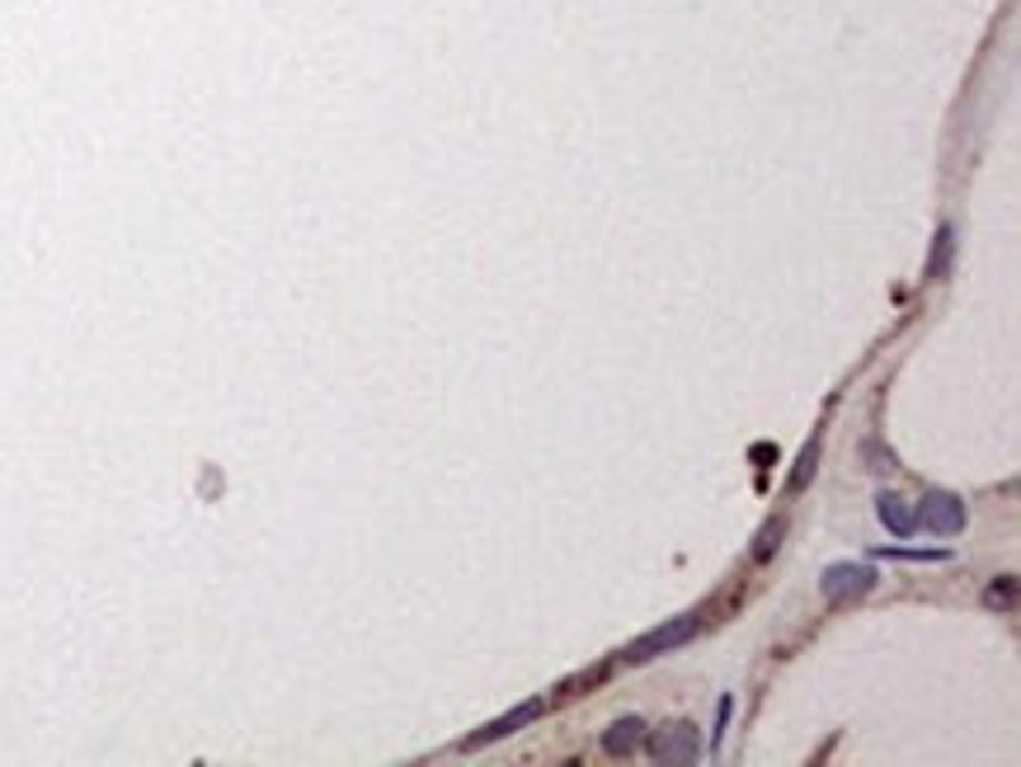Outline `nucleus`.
<instances>
[{"label": "nucleus", "mask_w": 1021, "mask_h": 767, "mask_svg": "<svg viewBox=\"0 0 1021 767\" xmlns=\"http://www.w3.org/2000/svg\"><path fill=\"white\" fill-rule=\"evenodd\" d=\"M701 631V616L697 612H683V616H673V622L664 626H654V631H645L640 640H630L622 659L626 664H645V659H654V655H669V650H678V645H687Z\"/></svg>", "instance_id": "nucleus-1"}, {"label": "nucleus", "mask_w": 1021, "mask_h": 767, "mask_svg": "<svg viewBox=\"0 0 1021 767\" xmlns=\"http://www.w3.org/2000/svg\"><path fill=\"white\" fill-rule=\"evenodd\" d=\"M913 523H918V528H927V532H937V537H956V532H965L970 508H965V500H960V494L933 486V490H923Z\"/></svg>", "instance_id": "nucleus-2"}, {"label": "nucleus", "mask_w": 1021, "mask_h": 767, "mask_svg": "<svg viewBox=\"0 0 1021 767\" xmlns=\"http://www.w3.org/2000/svg\"><path fill=\"white\" fill-rule=\"evenodd\" d=\"M650 734V730H645ZM650 758L664 763V767H687L701 758V734L693 720H664L654 734H650Z\"/></svg>", "instance_id": "nucleus-3"}, {"label": "nucleus", "mask_w": 1021, "mask_h": 767, "mask_svg": "<svg viewBox=\"0 0 1021 767\" xmlns=\"http://www.w3.org/2000/svg\"><path fill=\"white\" fill-rule=\"evenodd\" d=\"M876 584H880V575H876V565H870V561H833L819 575V589H824V598H833V603L866 598Z\"/></svg>", "instance_id": "nucleus-4"}, {"label": "nucleus", "mask_w": 1021, "mask_h": 767, "mask_svg": "<svg viewBox=\"0 0 1021 767\" xmlns=\"http://www.w3.org/2000/svg\"><path fill=\"white\" fill-rule=\"evenodd\" d=\"M542 706H546L542 697H532V702L514 706V711H508V716H494L490 726H480V730H476V734H471V740L461 744V748H467V754H476V748H485V744H494V740H504V734H518L522 726H532V720L542 716Z\"/></svg>", "instance_id": "nucleus-5"}, {"label": "nucleus", "mask_w": 1021, "mask_h": 767, "mask_svg": "<svg viewBox=\"0 0 1021 767\" xmlns=\"http://www.w3.org/2000/svg\"><path fill=\"white\" fill-rule=\"evenodd\" d=\"M876 514H880V523H885V528H890L894 537L918 532V523H913V508L899 500L894 490H880V494H876Z\"/></svg>", "instance_id": "nucleus-6"}, {"label": "nucleus", "mask_w": 1021, "mask_h": 767, "mask_svg": "<svg viewBox=\"0 0 1021 767\" xmlns=\"http://www.w3.org/2000/svg\"><path fill=\"white\" fill-rule=\"evenodd\" d=\"M645 730H650V726H645V720L640 716H626V720H612V726L603 730V748H608V754H630V748H636L640 740H645Z\"/></svg>", "instance_id": "nucleus-7"}, {"label": "nucleus", "mask_w": 1021, "mask_h": 767, "mask_svg": "<svg viewBox=\"0 0 1021 767\" xmlns=\"http://www.w3.org/2000/svg\"><path fill=\"white\" fill-rule=\"evenodd\" d=\"M876 561H904V565H933V561H951V551L946 547H923V551H913V547H880V551H870Z\"/></svg>", "instance_id": "nucleus-8"}, {"label": "nucleus", "mask_w": 1021, "mask_h": 767, "mask_svg": "<svg viewBox=\"0 0 1021 767\" xmlns=\"http://www.w3.org/2000/svg\"><path fill=\"white\" fill-rule=\"evenodd\" d=\"M951 240H956L951 227H941L937 240H933V264H927V274H933V278H946V274H951Z\"/></svg>", "instance_id": "nucleus-9"}, {"label": "nucleus", "mask_w": 1021, "mask_h": 767, "mask_svg": "<svg viewBox=\"0 0 1021 767\" xmlns=\"http://www.w3.org/2000/svg\"><path fill=\"white\" fill-rule=\"evenodd\" d=\"M1012 594H1017V579H1012V575H1002V579H994V584L984 589V608H994V612L1002 608V612H1008V608L1017 603Z\"/></svg>", "instance_id": "nucleus-10"}, {"label": "nucleus", "mask_w": 1021, "mask_h": 767, "mask_svg": "<svg viewBox=\"0 0 1021 767\" xmlns=\"http://www.w3.org/2000/svg\"><path fill=\"white\" fill-rule=\"evenodd\" d=\"M782 532H786V523H782V518H772L768 528L758 532V541H754V561H758V565L768 561V555H772L777 547H782Z\"/></svg>", "instance_id": "nucleus-11"}, {"label": "nucleus", "mask_w": 1021, "mask_h": 767, "mask_svg": "<svg viewBox=\"0 0 1021 767\" xmlns=\"http://www.w3.org/2000/svg\"><path fill=\"white\" fill-rule=\"evenodd\" d=\"M815 457H819V453H815V443H809V453L801 457V466H795V476H791V490H801V486H805V476L815 471Z\"/></svg>", "instance_id": "nucleus-12"}, {"label": "nucleus", "mask_w": 1021, "mask_h": 767, "mask_svg": "<svg viewBox=\"0 0 1021 767\" xmlns=\"http://www.w3.org/2000/svg\"><path fill=\"white\" fill-rule=\"evenodd\" d=\"M730 711H734V697L725 692V697H720V711H716V740H720V734H725V726H730Z\"/></svg>", "instance_id": "nucleus-13"}]
</instances>
